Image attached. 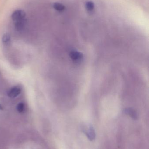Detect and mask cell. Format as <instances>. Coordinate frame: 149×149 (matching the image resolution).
I'll list each match as a JSON object with an SVG mask.
<instances>
[{"label": "cell", "mask_w": 149, "mask_h": 149, "mask_svg": "<svg viewBox=\"0 0 149 149\" xmlns=\"http://www.w3.org/2000/svg\"><path fill=\"white\" fill-rule=\"evenodd\" d=\"M26 13L24 10L21 9L16 10L12 13L11 18L14 22L19 21L25 18Z\"/></svg>", "instance_id": "obj_1"}, {"label": "cell", "mask_w": 149, "mask_h": 149, "mask_svg": "<svg viewBox=\"0 0 149 149\" xmlns=\"http://www.w3.org/2000/svg\"><path fill=\"white\" fill-rule=\"evenodd\" d=\"M84 132L89 141H92L95 140L96 134L95 130L92 126H89L87 129H85V130H84Z\"/></svg>", "instance_id": "obj_2"}, {"label": "cell", "mask_w": 149, "mask_h": 149, "mask_svg": "<svg viewBox=\"0 0 149 149\" xmlns=\"http://www.w3.org/2000/svg\"><path fill=\"white\" fill-rule=\"evenodd\" d=\"M21 93V88L19 86L13 87L8 90V95L10 98H15L18 96Z\"/></svg>", "instance_id": "obj_3"}, {"label": "cell", "mask_w": 149, "mask_h": 149, "mask_svg": "<svg viewBox=\"0 0 149 149\" xmlns=\"http://www.w3.org/2000/svg\"><path fill=\"white\" fill-rule=\"evenodd\" d=\"M26 19L25 18L22 19V20H19V21H16L15 22V27L16 29L18 31L22 30L26 24Z\"/></svg>", "instance_id": "obj_4"}, {"label": "cell", "mask_w": 149, "mask_h": 149, "mask_svg": "<svg viewBox=\"0 0 149 149\" xmlns=\"http://www.w3.org/2000/svg\"><path fill=\"white\" fill-rule=\"evenodd\" d=\"M2 43L4 45H8L10 44L11 41V37L8 33H6L3 34L2 37Z\"/></svg>", "instance_id": "obj_5"}, {"label": "cell", "mask_w": 149, "mask_h": 149, "mask_svg": "<svg viewBox=\"0 0 149 149\" xmlns=\"http://www.w3.org/2000/svg\"><path fill=\"white\" fill-rule=\"evenodd\" d=\"M53 7L56 10L59 12H62L65 9V7L64 5L58 2L54 3L53 4Z\"/></svg>", "instance_id": "obj_6"}, {"label": "cell", "mask_w": 149, "mask_h": 149, "mask_svg": "<svg viewBox=\"0 0 149 149\" xmlns=\"http://www.w3.org/2000/svg\"><path fill=\"white\" fill-rule=\"evenodd\" d=\"M86 8L88 11L93 10L94 8V4L93 2L87 1L85 3Z\"/></svg>", "instance_id": "obj_7"}, {"label": "cell", "mask_w": 149, "mask_h": 149, "mask_svg": "<svg viewBox=\"0 0 149 149\" xmlns=\"http://www.w3.org/2000/svg\"><path fill=\"white\" fill-rule=\"evenodd\" d=\"M24 104L23 103L20 102V103H18L16 107V109L17 112L20 113L23 112V111H24Z\"/></svg>", "instance_id": "obj_8"}, {"label": "cell", "mask_w": 149, "mask_h": 149, "mask_svg": "<svg viewBox=\"0 0 149 149\" xmlns=\"http://www.w3.org/2000/svg\"><path fill=\"white\" fill-rule=\"evenodd\" d=\"M3 107L2 105H1V104H0V110H3Z\"/></svg>", "instance_id": "obj_9"}]
</instances>
